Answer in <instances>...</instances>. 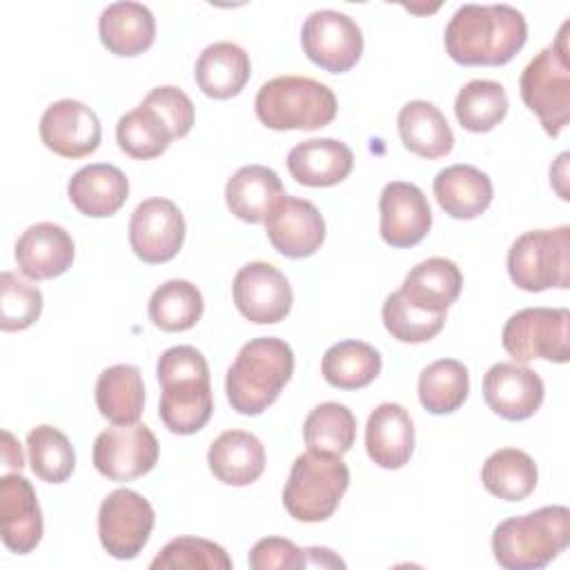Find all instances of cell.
<instances>
[{
  "instance_id": "10",
  "label": "cell",
  "mask_w": 570,
  "mask_h": 570,
  "mask_svg": "<svg viewBox=\"0 0 570 570\" xmlns=\"http://www.w3.org/2000/svg\"><path fill=\"white\" fill-rule=\"evenodd\" d=\"M154 523L156 514L151 503L129 488L109 492L98 510L100 543L114 559L120 561L134 559L142 552Z\"/></svg>"
},
{
  "instance_id": "2",
  "label": "cell",
  "mask_w": 570,
  "mask_h": 570,
  "mask_svg": "<svg viewBox=\"0 0 570 570\" xmlns=\"http://www.w3.org/2000/svg\"><path fill=\"white\" fill-rule=\"evenodd\" d=\"M160 383L158 416L174 434H196L214 412L209 365L203 352L191 345L165 350L156 363Z\"/></svg>"
},
{
  "instance_id": "38",
  "label": "cell",
  "mask_w": 570,
  "mask_h": 570,
  "mask_svg": "<svg viewBox=\"0 0 570 570\" xmlns=\"http://www.w3.org/2000/svg\"><path fill=\"white\" fill-rule=\"evenodd\" d=\"M116 140L127 156L136 160H149L160 156L174 136L167 122L149 105L140 102L136 109L120 116L116 125Z\"/></svg>"
},
{
  "instance_id": "22",
  "label": "cell",
  "mask_w": 570,
  "mask_h": 570,
  "mask_svg": "<svg viewBox=\"0 0 570 570\" xmlns=\"http://www.w3.org/2000/svg\"><path fill=\"white\" fill-rule=\"evenodd\" d=\"M354 167L352 149L336 138H309L287 154L292 178L307 187H332L343 183Z\"/></svg>"
},
{
  "instance_id": "23",
  "label": "cell",
  "mask_w": 570,
  "mask_h": 570,
  "mask_svg": "<svg viewBox=\"0 0 570 570\" xmlns=\"http://www.w3.org/2000/svg\"><path fill=\"white\" fill-rule=\"evenodd\" d=\"M67 196L80 214L89 218H107L125 205L129 180L116 165L91 163L71 176Z\"/></svg>"
},
{
  "instance_id": "11",
  "label": "cell",
  "mask_w": 570,
  "mask_h": 570,
  "mask_svg": "<svg viewBox=\"0 0 570 570\" xmlns=\"http://www.w3.org/2000/svg\"><path fill=\"white\" fill-rule=\"evenodd\" d=\"M305 56L330 73L350 71L363 53V33L356 20L334 9L309 13L301 29Z\"/></svg>"
},
{
  "instance_id": "46",
  "label": "cell",
  "mask_w": 570,
  "mask_h": 570,
  "mask_svg": "<svg viewBox=\"0 0 570 570\" xmlns=\"http://www.w3.org/2000/svg\"><path fill=\"white\" fill-rule=\"evenodd\" d=\"M307 566H321V568H343L345 563L330 550V548H305Z\"/></svg>"
},
{
  "instance_id": "30",
  "label": "cell",
  "mask_w": 570,
  "mask_h": 570,
  "mask_svg": "<svg viewBox=\"0 0 570 570\" xmlns=\"http://www.w3.org/2000/svg\"><path fill=\"white\" fill-rule=\"evenodd\" d=\"M278 174L265 165H245L225 185L229 212L245 223H265L272 205L283 196Z\"/></svg>"
},
{
  "instance_id": "19",
  "label": "cell",
  "mask_w": 570,
  "mask_h": 570,
  "mask_svg": "<svg viewBox=\"0 0 570 570\" xmlns=\"http://www.w3.org/2000/svg\"><path fill=\"white\" fill-rule=\"evenodd\" d=\"M0 534L16 554H29L42 539V512L36 490L22 474L0 479Z\"/></svg>"
},
{
  "instance_id": "18",
  "label": "cell",
  "mask_w": 570,
  "mask_h": 570,
  "mask_svg": "<svg viewBox=\"0 0 570 570\" xmlns=\"http://www.w3.org/2000/svg\"><path fill=\"white\" fill-rule=\"evenodd\" d=\"M541 376L519 363H494L483 374V399L488 407L508 421L530 419L543 403Z\"/></svg>"
},
{
  "instance_id": "9",
  "label": "cell",
  "mask_w": 570,
  "mask_h": 570,
  "mask_svg": "<svg viewBox=\"0 0 570 570\" xmlns=\"http://www.w3.org/2000/svg\"><path fill=\"white\" fill-rule=\"evenodd\" d=\"M568 325L570 312L566 307H525L508 318L501 343L517 363L534 358L568 363Z\"/></svg>"
},
{
  "instance_id": "34",
  "label": "cell",
  "mask_w": 570,
  "mask_h": 570,
  "mask_svg": "<svg viewBox=\"0 0 570 570\" xmlns=\"http://www.w3.org/2000/svg\"><path fill=\"white\" fill-rule=\"evenodd\" d=\"M205 309L200 289L183 278H171L158 285L149 298V321L163 332L191 330Z\"/></svg>"
},
{
  "instance_id": "40",
  "label": "cell",
  "mask_w": 570,
  "mask_h": 570,
  "mask_svg": "<svg viewBox=\"0 0 570 570\" xmlns=\"http://www.w3.org/2000/svg\"><path fill=\"white\" fill-rule=\"evenodd\" d=\"M381 316L385 330L401 343H425L445 325V314H430L410 305L399 289L385 298Z\"/></svg>"
},
{
  "instance_id": "45",
  "label": "cell",
  "mask_w": 570,
  "mask_h": 570,
  "mask_svg": "<svg viewBox=\"0 0 570 570\" xmlns=\"http://www.w3.org/2000/svg\"><path fill=\"white\" fill-rule=\"evenodd\" d=\"M2 463H4V468H11L16 472H20L24 465L20 443L13 439V434L9 430L2 432Z\"/></svg>"
},
{
  "instance_id": "12",
  "label": "cell",
  "mask_w": 570,
  "mask_h": 570,
  "mask_svg": "<svg viewBox=\"0 0 570 570\" xmlns=\"http://www.w3.org/2000/svg\"><path fill=\"white\" fill-rule=\"evenodd\" d=\"M158 439L145 423H122L102 430L94 441V465L109 481H134L154 470Z\"/></svg>"
},
{
  "instance_id": "28",
  "label": "cell",
  "mask_w": 570,
  "mask_h": 570,
  "mask_svg": "<svg viewBox=\"0 0 570 570\" xmlns=\"http://www.w3.org/2000/svg\"><path fill=\"white\" fill-rule=\"evenodd\" d=\"M198 89L216 100L234 98L243 91L252 76V62L236 42H214L205 47L194 67Z\"/></svg>"
},
{
  "instance_id": "4",
  "label": "cell",
  "mask_w": 570,
  "mask_h": 570,
  "mask_svg": "<svg viewBox=\"0 0 570 570\" xmlns=\"http://www.w3.org/2000/svg\"><path fill=\"white\" fill-rule=\"evenodd\" d=\"M570 543V510L543 505L501 521L492 532V552L505 570H539Z\"/></svg>"
},
{
  "instance_id": "25",
  "label": "cell",
  "mask_w": 570,
  "mask_h": 570,
  "mask_svg": "<svg viewBox=\"0 0 570 570\" xmlns=\"http://www.w3.org/2000/svg\"><path fill=\"white\" fill-rule=\"evenodd\" d=\"M463 287V274L454 261L432 256L414 265L399 294L414 307L430 314H445L448 307L459 298Z\"/></svg>"
},
{
  "instance_id": "17",
  "label": "cell",
  "mask_w": 570,
  "mask_h": 570,
  "mask_svg": "<svg viewBox=\"0 0 570 570\" xmlns=\"http://www.w3.org/2000/svg\"><path fill=\"white\" fill-rule=\"evenodd\" d=\"M381 238L390 247H414L432 227V209L425 194L403 180H392L383 187L381 200Z\"/></svg>"
},
{
  "instance_id": "3",
  "label": "cell",
  "mask_w": 570,
  "mask_h": 570,
  "mask_svg": "<svg viewBox=\"0 0 570 570\" xmlns=\"http://www.w3.org/2000/svg\"><path fill=\"white\" fill-rule=\"evenodd\" d=\"M294 374V352L276 336L247 341L225 376V392L232 410L245 416L265 412Z\"/></svg>"
},
{
  "instance_id": "27",
  "label": "cell",
  "mask_w": 570,
  "mask_h": 570,
  "mask_svg": "<svg viewBox=\"0 0 570 570\" xmlns=\"http://www.w3.org/2000/svg\"><path fill=\"white\" fill-rule=\"evenodd\" d=\"M212 474L225 485H249L265 470L263 443L245 430H225L207 452Z\"/></svg>"
},
{
  "instance_id": "8",
  "label": "cell",
  "mask_w": 570,
  "mask_h": 570,
  "mask_svg": "<svg viewBox=\"0 0 570 570\" xmlns=\"http://www.w3.org/2000/svg\"><path fill=\"white\" fill-rule=\"evenodd\" d=\"M510 281L523 292H543L570 285V227L532 229L508 249Z\"/></svg>"
},
{
  "instance_id": "33",
  "label": "cell",
  "mask_w": 570,
  "mask_h": 570,
  "mask_svg": "<svg viewBox=\"0 0 570 570\" xmlns=\"http://www.w3.org/2000/svg\"><path fill=\"white\" fill-rule=\"evenodd\" d=\"M381 354L363 341H341L321 361L323 379L338 390H361L381 374Z\"/></svg>"
},
{
  "instance_id": "15",
  "label": "cell",
  "mask_w": 570,
  "mask_h": 570,
  "mask_svg": "<svg viewBox=\"0 0 570 570\" xmlns=\"http://www.w3.org/2000/svg\"><path fill=\"white\" fill-rule=\"evenodd\" d=\"M265 232L278 254L287 258H305L321 249L325 240V220L314 203L283 194L265 216Z\"/></svg>"
},
{
  "instance_id": "37",
  "label": "cell",
  "mask_w": 570,
  "mask_h": 570,
  "mask_svg": "<svg viewBox=\"0 0 570 570\" xmlns=\"http://www.w3.org/2000/svg\"><path fill=\"white\" fill-rule=\"evenodd\" d=\"M303 439L307 450L343 456L354 445L356 419L347 405L325 401L307 414L303 423Z\"/></svg>"
},
{
  "instance_id": "20",
  "label": "cell",
  "mask_w": 570,
  "mask_h": 570,
  "mask_svg": "<svg viewBox=\"0 0 570 570\" xmlns=\"http://www.w3.org/2000/svg\"><path fill=\"white\" fill-rule=\"evenodd\" d=\"M13 254L20 274L31 281H47L71 267L76 247L65 227L56 223H36L22 232Z\"/></svg>"
},
{
  "instance_id": "21",
  "label": "cell",
  "mask_w": 570,
  "mask_h": 570,
  "mask_svg": "<svg viewBox=\"0 0 570 570\" xmlns=\"http://www.w3.org/2000/svg\"><path fill=\"white\" fill-rule=\"evenodd\" d=\"M365 450L372 463L385 470L403 468L414 452V423L399 403H381L365 425Z\"/></svg>"
},
{
  "instance_id": "6",
  "label": "cell",
  "mask_w": 570,
  "mask_h": 570,
  "mask_svg": "<svg viewBox=\"0 0 570 570\" xmlns=\"http://www.w3.org/2000/svg\"><path fill=\"white\" fill-rule=\"evenodd\" d=\"M350 485V470L338 454L307 450L292 463L283 488V505L296 521L330 519Z\"/></svg>"
},
{
  "instance_id": "32",
  "label": "cell",
  "mask_w": 570,
  "mask_h": 570,
  "mask_svg": "<svg viewBox=\"0 0 570 570\" xmlns=\"http://www.w3.org/2000/svg\"><path fill=\"white\" fill-rule=\"evenodd\" d=\"M483 488L503 501H523L539 481L534 459L517 448H501L492 452L481 468Z\"/></svg>"
},
{
  "instance_id": "16",
  "label": "cell",
  "mask_w": 570,
  "mask_h": 570,
  "mask_svg": "<svg viewBox=\"0 0 570 570\" xmlns=\"http://www.w3.org/2000/svg\"><path fill=\"white\" fill-rule=\"evenodd\" d=\"M45 147L62 158H85L100 147L102 129L96 111L80 100L51 102L40 118Z\"/></svg>"
},
{
  "instance_id": "26",
  "label": "cell",
  "mask_w": 570,
  "mask_h": 570,
  "mask_svg": "<svg viewBox=\"0 0 570 570\" xmlns=\"http://www.w3.org/2000/svg\"><path fill=\"white\" fill-rule=\"evenodd\" d=\"M98 36L107 51L131 58L154 45L156 18L140 2H111L98 18Z\"/></svg>"
},
{
  "instance_id": "24",
  "label": "cell",
  "mask_w": 570,
  "mask_h": 570,
  "mask_svg": "<svg viewBox=\"0 0 570 570\" xmlns=\"http://www.w3.org/2000/svg\"><path fill=\"white\" fill-rule=\"evenodd\" d=\"M432 189L439 207L456 220H472L481 216L494 196L490 176L479 167L463 163L441 169L434 176Z\"/></svg>"
},
{
  "instance_id": "35",
  "label": "cell",
  "mask_w": 570,
  "mask_h": 570,
  "mask_svg": "<svg viewBox=\"0 0 570 570\" xmlns=\"http://www.w3.org/2000/svg\"><path fill=\"white\" fill-rule=\"evenodd\" d=\"M470 392L468 367L456 358H439L419 374V401L430 414L456 412Z\"/></svg>"
},
{
  "instance_id": "14",
  "label": "cell",
  "mask_w": 570,
  "mask_h": 570,
  "mask_svg": "<svg viewBox=\"0 0 570 570\" xmlns=\"http://www.w3.org/2000/svg\"><path fill=\"white\" fill-rule=\"evenodd\" d=\"M185 243V218L169 198L142 200L129 218V245L149 265L171 261Z\"/></svg>"
},
{
  "instance_id": "29",
  "label": "cell",
  "mask_w": 570,
  "mask_h": 570,
  "mask_svg": "<svg viewBox=\"0 0 570 570\" xmlns=\"http://www.w3.org/2000/svg\"><path fill=\"white\" fill-rule=\"evenodd\" d=\"M396 125L403 147L421 158L436 160L448 156L454 147V134L445 116L428 100H410L403 105Z\"/></svg>"
},
{
  "instance_id": "5",
  "label": "cell",
  "mask_w": 570,
  "mask_h": 570,
  "mask_svg": "<svg viewBox=\"0 0 570 570\" xmlns=\"http://www.w3.org/2000/svg\"><path fill=\"white\" fill-rule=\"evenodd\" d=\"M258 120L274 131L321 129L336 118L334 91L307 76H278L267 80L254 100Z\"/></svg>"
},
{
  "instance_id": "39",
  "label": "cell",
  "mask_w": 570,
  "mask_h": 570,
  "mask_svg": "<svg viewBox=\"0 0 570 570\" xmlns=\"http://www.w3.org/2000/svg\"><path fill=\"white\" fill-rule=\"evenodd\" d=\"M31 472L47 483H62L76 468V452L67 434L53 425H38L27 434Z\"/></svg>"
},
{
  "instance_id": "42",
  "label": "cell",
  "mask_w": 570,
  "mask_h": 570,
  "mask_svg": "<svg viewBox=\"0 0 570 570\" xmlns=\"http://www.w3.org/2000/svg\"><path fill=\"white\" fill-rule=\"evenodd\" d=\"M42 312V292L18 278L13 272L0 276V327L2 332H20L31 327Z\"/></svg>"
},
{
  "instance_id": "13",
  "label": "cell",
  "mask_w": 570,
  "mask_h": 570,
  "mask_svg": "<svg viewBox=\"0 0 570 570\" xmlns=\"http://www.w3.org/2000/svg\"><path fill=\"white\" fill-rule=\"evenodd\" d=\"M232 296L236 309L256 325L281 323L294 303L285 274L265 261L247 263L236 272Z\"/></svg>"
},
{
  "instance_id": "7",
  "label": "cell",
  "mask_w": 570,
  "mask_h": 570,
  "mask_svg": "<svg viewBox=\"0 0 570 570\" xmlns=\"http://www.w3.org/2000/svg\"><path fill=\"white\" fill-rule=\"evenodd\" d=\"M563 22L557 40L541 49L523 69L519 91L525 107L539 118L543 131L557 138L570 120V62H568V31Z\"/></svg>"
},
{
  "instance_id": "31",
  "label": "cell",
  "mask_w": 570,
  "mask_h": 570,
  "mask_svg": "<svg viewBox=\"0 0 570 570\" xmlns=\"http://www.w3.org/2000/svg\"><path fill=\"white\" fill-rule=\"evenodd\" d=\"M96 405L114 425L136 423L145 407V383L140 370L129 363L102 370L96 381Z\"/></svg>"
},
{
  "instance_id": "41",
  "label": "cell",
  "mask_w": 570,
  "mask_h": 570,
  "mask_svg": "<svg viewBox=\"0 0 570 570\" xmlns=\"http://www.w3.org/2000/svg\"><path fill=\"white\" fill-rule=\"evenodd\" d=\"M154 570L189 568V570H229L232 559L223 546L200 537L171 539L149 563Z\"/></svg>"
},
{
  "instance_id": "43",
  "label": "cell",
  "mask_w": 570,
  "mask_h": 570,
  "mask_svg": "<svg viewBox=\"0 0 570 570\" xmlns=\"http://www.w3.org/2000/svg\"><path fill=\"white\" fill-rule=\"evenodd\" d=\"M145 105H149L171 129L174 140L176 138H185L191 127H194V102L189 100V96L174 87V85H160L154 87L145 98Z\"/></svg>"
},
{
  "instance_id": "36",
  "label": "cell",
  "mask_w": 570,
  "mask_h": 570,
  "mask_svg": "<svg viewBox=\"0 0 570 570\" xmlns=\"http://www.w3.org/2000/svg\"><path fill=\"white\" fill-rule=\"evenodd\" d=\"M508 114V94L501 82L470 80L454 100V116L459 125L472 134L492 131Z\"/></svg>"
},
{
  "instance_id": "44",
  "label": "cell",
  "mask_w": 570,
  "mask_h": 570,
  "mask_svg": "<svg viewBox=\"0 0 570 570\" xmlns=\"http://www.w3.org/2000/svg\"><path fill=\"white\" fill-rule=\"evenodd\" d=\"M247 561L254 570H298L307 566L305 550H301L294 541L283 537H265L256 541L249 550Z\"/></svg>"
},
{
  "instance_id": "1",
  "label": "cell",
  "mask_w": 570,
  "mask_h": 570,
  "mask_svg": "<svg viewBox=\"0 0 570 570\" xmlns=\"http://www.w3.org/2000/svg\"><path fill=\"white\" fill-rule=\"evenodd\" d=\"M528 40V24L510 4H463L445 27L448 56L465 67L510 62Z\"/></svg>"
}]
</instances>
